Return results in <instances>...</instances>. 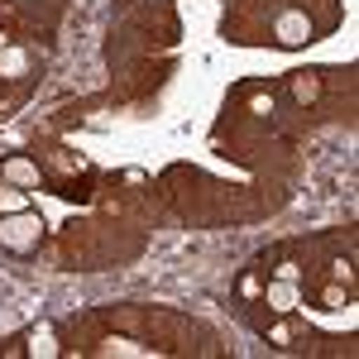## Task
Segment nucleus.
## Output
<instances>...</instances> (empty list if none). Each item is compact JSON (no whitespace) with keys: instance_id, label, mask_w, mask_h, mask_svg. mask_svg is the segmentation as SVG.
<instances>
[{"instance_id":"obj_3","label":"nucleus","mask_w":359,"mask_h":359,"mask_svg":"<svg viewBox=\"0 0 359 359\" xmlns=\"http://www.w3.org/2000/svg\"><path fill=\"white\" fill-rule=\"evenodd\" d=\"M39 72H43V57H39V48H29V43H5L0 48V82H10V86H34L39 82Z\"/></svg>"},{"instance_id":"obj_1","label":"nucleus","mask_w":359,"mask_h":359,"mask_svg":"<svg viewBox=\"0 0 359 359\" xmlns=\"http://www.w3.org/2000/svg\"><path fill=\"white\" fill-rule=\"evenodd\" d=\"M43 245V216L29 206V211H15V216H0V249L15 254V259H29L34 249Z\"/></svg>"},{"instance_id":"obj_8","label":"nucleus","mask_w":359,"mask_h":359,"mask_svg":"<svg viewBox=\"0 0 359 359\" xmlns=\"http://www.w3.org/2000/svg\"><path fill=\"white\" fill-rule=\"evenodd\" d=\"M15 211H29V192L0 177V216H15Z\"/></svg>"},{"instance_id":"obj_4","label":"nucleus","mask_w":359,"mask_h":359,"mask_svg":"<svg viewBox=\"0 0 359 359\" xmlns=\"http://www.w3.org/2000/svg\"><path fill=\"white\" fill-rule=\"evenodd\" d=\"M302 302H306L302 283H292V278H269L254 306H269L273 316H297V306H302Z\"/></svg>"},{"instance_id":"obj_2","label":"nucleus","mask_w":359,"mask_h":359,"mask_svg":"<svg viewBox=\"0 0 359 359\" xmlns=\"http://www.w3.org/2000/svg\"><path fill=\"white\" fill-rule=\"evenodd\" d=\"M0 355L53 359V355H62V335H57V326H53V321H39V326H29V331L10 335V340H0Z\"/></svg>"},{"instance_id":"obj_6","label":"nucleus","mask_w":359,"mask_h":359,"mask_svg":"<svg viewBox=\"0 0 359 359\" xmlns=\"http://www.w3.org/2000/svg\"><path fill=\"white\" fill-rule=\"evenodd\" d=\"M355 297V283H340V278H326L321 287H316V302L326 306V311H345Z\"/></svg>"},{"instance_id":"obj_9","label":"nucleus","mask_w":359,"mask_h":359,"mask_svg":"<svg viewBox=\"0 0 359 359\" xmlns=\"http://www.w3.org/2000/svg\"><path fill=\"white\" fill-rule=\"evenodd\" d=\"M316 91H321V82H316V72H297V77H292V96H297V101H316Z\"/></svg>"},{"instance_id":"obj_5","label":"nucleus","mask_w":359,"mask_h":359,"mask_svg":"<svg viewBox=\"0 0 359 359\" xmlns=\"http://www.w3.org/2000/svg\"><path fill=\"white\" fill-rule=\"evenodd\" d=\"M0 177H5V182H15V187H25V192L43 187V172H39V163H29L25 154H10V158L0 163Z\"/></svg>"},{"instance_id":"obj_7","label":"nucleus","mask_w":359,"mask_h":359,"mask_svg":"<svg viewBox=\"0 0 359 359\" xmlns=\"http://www.w3.org/2000/svg\"><path fill=\"white\" fill-rule=\"evenodd\" d=\"M264 283H269V273H264L259 264H249L245 273L235 278V292H240V302H245V306H254V302H259V292H264Z\"/></svg>"}]
</instances>
